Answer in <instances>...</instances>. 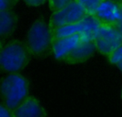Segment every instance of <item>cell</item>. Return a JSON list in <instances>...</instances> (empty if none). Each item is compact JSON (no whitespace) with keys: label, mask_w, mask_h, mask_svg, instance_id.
<instances>
[{"label":"cell","mask_w":122,"mask_h":117,"mask_svg":"<svg viewBox=\"0 0 122 117\" xmlns=\"http://www.w3.org/2000/svg\"><path fill=\"white\" fill-rule=\"evenodd\" d=\"M121 96H122V90H121Z\"/></svg>","instance_id":"cell-22"},{"label":"cell","mask_w":122,"mask_h":117,"mask_svg":"<svg viewBox=\"0 0 122 117\" xmlns=\"http://www.w3.org/2000/svg\"><path fill=\"white\" fill-rule=\"evenodd\" d=\"M85 12L88 14H95L103 0H76Z\"/></svg>","instance_id":"cell-13"},{"label":"cell","mask_w":122,"mask_h":117,"mask_svg":"<svg viewBox=\"0 0 122 117\" xmlns=\"http://www.w3.org/2000/svg\"><path fill=\"white\" fill-rule=\"evenodd\" d=\"M29 90V81L19 72L9 73L1 81L3 103L13 110L27 98Z\"/></svg>","instance_id":"cell-2"},{"label":"cell","mask_w":122,"mask_h":117,"mask_svg":"<svg viewBox=\"0 0 122 117\" xmlns=\"http://www.w3.org/2000/svg\"><path fill=\"white\" fill-rule=\"evenodd\" d=\"M54 37L49 22L44 19H36L29 27L26 36V45L31 55L39 57L51 50Z\"/></svg>","instance_id":"cell-3"},{"label":"cell","mask_w":122,"mask_h":117,"mask_svg":"<svg viewBox=\"0 0 122 117\" xmlns=\"http://www.w3.org/2000/svg\"><path fill=\"white\" fill-rule=\"evenodd\" d=\"M27 5L31 7H39L43 5L47 0H23Z\"/></svg>","instance_id":"cell-18"},{"label":"cell","mask_w":122,"mask_h":117,"mask_svg":"<svg viewBox=\"0 0 122 117\" xmlns=\"http://www.w3.org/2000/svg\"><path fill=\"white\" fill-rule=\"evenodd\" d=\"M112 1H115V2L119 3V4H122V0H112Z\"/></svg>","instance_id":"cell-21"},{"label":"cell","mask_w":122,"mask_h":117,"mask_svg":"<svg viewBox=\"0 0 122 117\" xmlns=\"http://www.w3.org/2000/svg\"><path fill=\"white\" fill-rule=\"evenodd\" d=\"M75 0H48L49 5V9L53 12L59 10L62 8L65 7L66 5L70 4V3L74 2Z\"/></svg>","instance_id":"cell-14"},{"label":"cell","mask_w":122,"mask_h":117,"mask_svg":"<svg viewBox=\"0 0 122 117\" xmlns=\"http://www.w3.org/2000/svg\"><path fill=\"white\" fill-rule=\"evenodd\" d=\"M53 37L54 39L62 38V37H70L80 33V22L77 23L70 24V25H64L52 29Z\"/></svg>","instance_id":"cell-12"},{"label":"cell","mask_w":122,"mask_h":117,"mask_svg":"<svg viewBox=\"0 0 122 117\" xmlns=\"http://www.w3.org/2000/svg\"><path fill=\"white\" fill-rule=\"evenodd\" d=\"M16 0H0V10H9L11 9Z\"/></svg>","instance_id":"cell-17"},{"label":"cell","mask_w":122,"mask_h":117,"mask_svg":"<svg viewBox=\"0 0 122 117\" xmlns=\"http://www.w3.org/2000/svg\"><path fill=\"white\" fill-rule=\"evenodd\" d=\"M0 117H15L14 110L2 103L0 105Z\"/></svg>","instance_id":"cell-16"},{"label":"cell","mask_w":122,"mask_h":117,"mask_svg":"<svg viewBox=\"0 0 122 117\" xmlns=\"http://www.w3.org/2000/svg\"><path fill=\"white\" fill-rule=\"evenodd\" d=\"M94 42L96 50L108 57L122 44V35L115 26L102 24Z\"/></svg>","instance_id":"cell-4"},{"label":"cell","mask_w":122,"mask_h":117,"mask_svg":"<svg viewBox=\"0 0 122 117\" xmlns=\"http://www.w3.org/2000/svg\"><path fill=\"white\" fill-rule=\"evenodd\" d=\"M107 57H108L109 62L113 65L117 66L119 63H120L122 62V44Z\"/></svg>","instance_id":"cell-15"},{"label":"cell","mask_w":122,"mask_h":117,"mask_svg":"<svg viewBox=\"0 0 122 117\" xmlns=\"http://www.w3.org/2000/svg\"><path fill=\"white\" fill-rule=\"evenodd\" d=\"M80 33L70 37L54 39L51 47V52L55 59L63 61L71 53V52L82 42Z\"/></svg>","instance_id":"cell-7"},{"label":"cell","mask_w":122,"mask_h":117,"mask_svg":"<svg viewBox=\"0 0 122 117\" xmlns=\"http://www.w3.org/2000/svg\"><path fill=\"white\" fill-rule=\"evenodd\" d=\"M102 24L94 14H86L80 21V35L83 41L95 42Z\"/></svg>","instance_id":"cell-9"},{"label":"cell","mask_w":122,"mask_h":117,"mask_svg":"<svg viewBox=\"0 0 122 117\" xmlns=\"http://www.w3.org/2000/svg\"><path fill=\"white\" fill-rule=\"evenodd\" d=\"M17 16L11 9L1 11L0 13V35L7 37L11 34L17 25Z\"/></svg>","instance_id":"cell-11"},{"label":"cell","mask_w":122,"mask_h":117,"mask_svg":"<svg viewBox=\"0 0 122 117\" xmlns=\"http://www.w3.org/2000/svg\"><path fill=\"white\" fill-rule=\"evenodd\" d=\"M95 51L97 50L95 42L82 41L64 60V62L71 65L83 63L94 55Z\"/></svg>","instance_id":"cell-10"},{"label":"cell","mask_w":122,"mask_h":117,"mask_svg":"<svg viewBox=\"0 0 122 117\" xmlns=\"http://www.w3.org/2000/svg\"><path fill=\"white\" fill-rule=\"evenodd\" d=\"M85 14L86 13L83 8L76 0H75L59 10L53 12L49 23L52 29L64 25L77 23L83 18Z\"/></svg>","instance_id":"cell-5"},{"label":"cell","mask_w":122,"mask_h":117,"mask_svg":"<svg viewBox=\"0 0 122 117\" xmlns=\"http://www.w3.org/2000/svg\"><path fill=\"white\" fill-rule=\"evenodd\" d=\"M115 27L118 28V30L120 31V32L121 33V35H122V12H121V16H120V18L119 19L118 22H117V24L115 25Z\"/></svg>","instance_id":"cell-19"},{"label":"cell","mask_w":122,"mask_h":117,"mask_svg":"<svg viewBox=\"0 0 122 117\" xmlns=\"http://www.w3.org/2000/svg\"><path fill=\"white\" fill-rule=\"evenodd\" d=\"M116 67H118V68H119V69H120V72H122V62H120V63H119V64H118V65H117V66H116Z\"/></svg>","instance_id":"cell-20"},{"label":"cell","mask_w":122,"mask_h":117,"mask_svg":"<svg viewBox=\"0 0 122 117\" xmlns=\"http://www.w3.org/2000/svg\"><path fill=\"white\" fill-rule=\"evenodd\" d=\"M15 117H46L47 112L37 98L28 96L14 110Z\"/></svg>","instance_id":"cell-8"},{"label":"cell","mask_w":122,"mask_h":117,"mask_svg":"<svg viewBox=\"0 0 122 117\" xmlns=\"http://www.w3.org/2000/svg\"><path fill=\"white\" fill-rule=\"evenodd\" d=\"M121 12L122 4L112 0H103L94 15L101 24L115 26L120 18Z\"/></svg>","instance_id":"cell-6"},{"label":"cell","mask_w":122,"mask_h":117,"mask_svg":"<svg viewBox=\"0 0 122 117\" xmlns=\"http://www.w3.org/2000/svg\"><path fill=\"white\" fill-rule=\"evenodd\" d=\"M31 53L25 42L14 39L2 44L0 51V65L4 72H19L28 65Z\"/></svg>","instance_id":"cell-1"}]
</instances>
